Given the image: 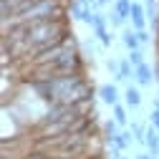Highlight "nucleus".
<instances>
[{"instance_id":"nucleus-11","label":"nucleus","mask_w":159,"mask_h":159,"mask_svg":"<svg viewBox=\"0 0 159 159\" xmlns=\"http://www.w3.org/2000/svg\"><path fill=\"white\" fill-rule=\"evenodd\" d=\"M142 159H154V157H142Z\"/></svg>"},{"instance_id":"nucleus-2","label":"nucleus","mask_w":159,"mask_h":159,"mask_svg":"<svg viewBox=\"0 0 159 159\" xmlns=\"http://www.w3.org/2000/svg\"><path fill=\"white\" fill-rule=\"evenodd\" d=\"M101 98H104L106 104H116V89L114 86H104L101 89Z\"/></svg>"},{"instance_id":"nucleus-7","label":"nucleus","mask_w":159,"mask_h":159,"mask_svg":"<svg viewBox=\"0 0 159 159\" xmlns=\"http://www.w3.org/2000/svg\"><path fill=\"white\" fill-rule=\"evenodd\" d=\"M124 43H126L129 48H136V38H134L131 33H124Z\"/></svg>"},{"instance_id":"nucleus-4","label":"nucleus","mask_w":159,"mask_h":159,"mask_svg":"<svg viewBox=\"0 0 159 159\" xmlns=\"http://www.w3.org/2000/svg\"><path fill=\"white\" fill-rule=\"evenodd\" d=\"M136 78H139L142 84H149V81H152V76H149V68H147V66H139V68H136Z\"/></svg>"},{"instance_id":"nucleus-3","label":"nucleus","mask_w":159,"mask_h":159,"mask_svg":"<svg viewBox=\"0 0 159 159\" xmlns=\"http://www.w3.org/2000/svg\"><path fill=\"white\" fill-rule=\"evenodd\" d=\"M139 101H142L139 91H136V89H126V104H129V106H139Z\"/></svg>"},{"instance_id":"nucleus-8","label":"nucleus","mask_w":159,"mask_h":159,"mask_svg":"<svg viewBox=\"0 0 159 159\" xmlns=\"http://www.w3.org/2000/svg\"><path fill=\"white\" fill-rule=\"evenodd\" d=\"M129 61H131V63H136V66H142V53H136V51H134V53L129 56Z\"/></svg>"},{"instance_id":"nucleus-9","label":"nucleus","mask_w":159,"mask_h":159,"mask_svg":"<svg viewBox=\"0 0 159 159\" xmlns=\"http://www.w3.org/2000/svg\"><path fill=\"white\" fill-rule=\"evenodd\" d=\"M119 13H121V15H126V13H129V5L124 3V0H121V3H119Z\"/></svg>"},{"instance_id":"nucleus-10","label":"nucleus","mask_w":159,"mask_h":159,"mask_svg":"<svg viewBox=\"0 0 159 159\" xmlns=\"http://www.w3.org/2000/svg\"><path fill=\"white\" fill-rule=\"evenodd\" d=\"M154 124L159 126V111H154Z\"/></svg>"},{"instance_id":"nucleus-6","label":"nucleus","mask_w":159,"mask_h":159,"mask_svg":"<svg viewBox=\"0 0 159 159\" xmlns=\"http://www.w3.org/2000/svg\"><path fill=\"white\" fill-rule=\"evenodd\" d=\"M114 116H116V124H126V114H124V109H121V106H116Z\"/></svg>"},{"instance_id":"nucleus-5","label":"nucleus","mask_w":159,"mask_h":159,"mask_svg":"<svg viewBox=\"0 0 159 159\" xmlns=\"http://www.w3.org/2000/svg\"><path fill=\"white\" fill-rule=\"evenodd\" d=\"M134 23H136V28H142L144 25V18H142V8H139V5H134Z\"/></svg>"},{"instance_id":"nucleus-1","label":"nucleus","mask_w":159,"mask_h":159,"mask_svg":"<svg viewBox=\"0 0 159 159\" xmlns=\"http://www.w3.org/2000/svg\"><path fill=\"white\" fill-rule=\"evenodd\" d=\"M144 142L149 144L152 154H157V152H159V134H157L154 129H149V131H147V136H144Z\"/></svg>"}]
</instances>
